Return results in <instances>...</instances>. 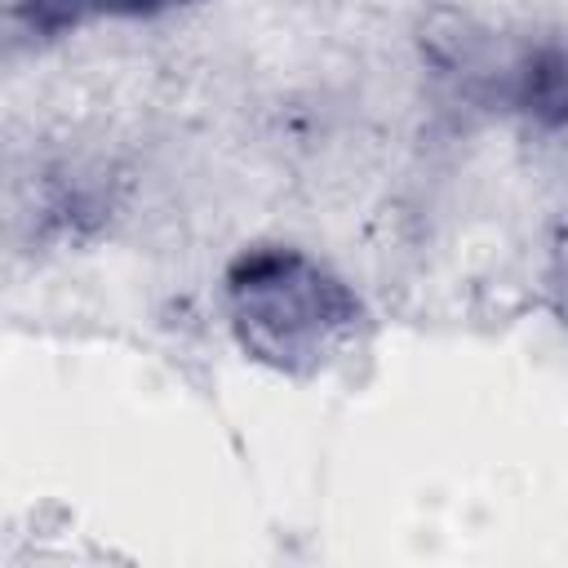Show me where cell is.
<instances>
[{"mask_svg":"<svg viewBox=\"0 0 568 568\" xmlns=\"http://www.w3.org/2000/svg\"><path fill=\"white\" fill-rule=\"evenodd\" d=\"M240 351L284 377H315L368 333L364 297L297 244H248L222 271Z\"/></svg>","mask_w":568,"mask_h":568,"instance_id":"cell-1","label":"cell"},{"mask_svg":"<svg viewBox=\"0 0 568 568\" xmlns=\"http://www.w3.org/2000/svg\"><path fill=\"white\" fill-rule=\"evenodd\" d=\"M506 102L537 129H568V44H537L510 62Z\"/></svg>","mask_w":568,"mask_h":568,"instance_id":"cell-2","label":"cell"},{"mask_svg":"<svg viewBox=\"0 0 568 568\" xmlns=\"http://www.w3.org/2000/svg\"><path fill=\"white\" fill-rule=\"evenodd\" d=\"M182 4L191 0H9L13 18L40 40L67 36L89 18H160Z\"/></svg>","mask_w":568,"mask_h":568,"instance_id":"cell-3","label":"cell"},{"mask_svg":"<svg viewBox=\"0 0 568 568\" xmlns=\"http://www.w3.org/2000/svg\"><path fill=\"white\" fill-rule=\"evenodd\" d=\"M546 288H550V306L559 315V324L568 328V231L555 240L550 248V271H546Z\"/></svg>","mask_w":568,"mask_h":568,"instance_id":"cell-4","label":"cell"}]
</instances>
